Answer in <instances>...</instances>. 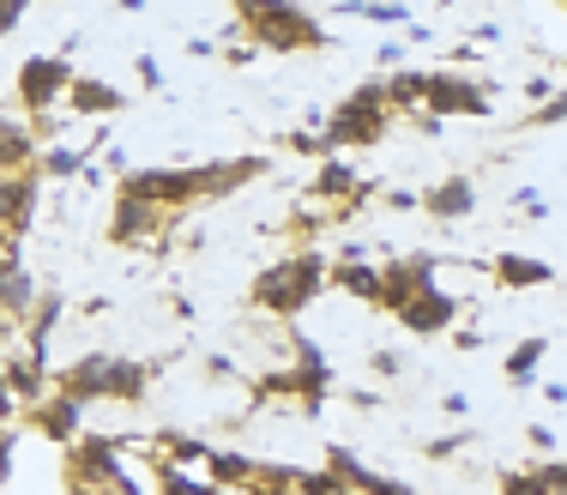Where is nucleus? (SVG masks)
Masks as SVG:
<instances>
[{
    "mask_svg": "<svg viewBox=\"0 0 567 495\" xmlns=\"http://www.w3.org/2000/svg\"><path fill=\"white\" fill-rule=\"evenodd\" d=\"M145 386H152V363H127V357H115L110 363V399H145Z\"/></svg>",
    "mask_w": 567,
    "mask_h": 495,
    "instance_id": "26",
    "label": "nucleus"
},
{
    "mask_svg": "<svg viewBox=\"0 0 567 495\" xmlns=\"http://www.w3.org/2000/svg\"><path fill=\"white\" fill-rule=\"evenodd\" d=\"M544 351H549V339H519V344H513V351H507V381L513 386H525V381H532V374H537V363H544Z\"/></svg>",
    "mask_w": 567,
    "mask_h": 495,
    "instance_id": "27",
    "label": "nucleus"
},
{
    "mask_svg": "<svg viewBox=\"0 0 567 495\" xmlns=\"http://www.w3.org/2000/svg\"><path fill=\"white\" fill-rule=\"evenodd\" d=\"M140 79H145V85H152V91L164 85V73H157V61H152V55H140Z\"/></svg>",
    "mask_w": 567,
    "mask_h": 495,
    "instance_id": "45",
    "label": "nucleus"
},
{
    "mask_svg": "<svg viewBox=\"0 0 567 495\" xmlns=\"http://www.w3.org/2000/svg\"><path fill=\"white\" fill-rule=\"evenodd\" d=\"M453 314H458V302L447 297V290H416L411 297V309H404L399 320H404V332H447L453 327Z\"/></svg>",
    "mask_w": 567,
    "mask_h": 495,
    "instance_id": "14",
    "label": "nucleus"
},
{
    "mask_svg": "<svg viewBox=\"0 0 567 495\" xmlns=\"http://www.w3.org/2000/svg\"><path fill=\"white\" fill-rule=\"evenodd\" d=\"M248 495H296V489H290V484H254Z\"/></svg>",
    "mask_w": 567,
    "mask_h": 495,
    "instance_id": "47",
    "label": "nucleus"
},
{
    "mask_svg": "<svg viewBox=\"0 0 567 495\" xmlns=\"http://www.w3.org/2000/svg\"><path fill=\"white\" fill-rule=\"evenodd\" d=\"M266 169V157H229V164H199V199H218V194H236L241 182H254Z\"/></svg>",
    "mask_w": 567,
    "mask_h": 495,
    "instance_id": "16",
    "label": "nucleus"
},
{
    "mask_svg": "<svg viewBox=\"0 0 567 495\" xmlns=\"http://www.w3.org/2000/svg\"><path fill=\"white\" fill-rule=\"evenodd\" d=\"M441 411H447V417H465L471 399H465V393H447V399H441Z\"/></svg>",
    "mask_w": 567,
    "mask_h": 495,
    "instance_id": "44",
    "label": "nucleus"
},
{
    "mask_svg": "<svg viewBox=\"0 0 567 495\" xmlns=\"http://www.w3.org/2000/svg\"><path fill=\"white\" fill-rule=\"evenodd\" d=\"M241 19H248V31L260 37L266 49H315V43H327V31H320L302 7H241Z\"/></svg>",
    "mask_w": 567,
    "mask_h": 495,
    "instance_id": "3",
    "label": "nucleus"
},
{
    "mask_svg": "<svg viewBox=\"0 0 567 495\" xmlns=\"http://www.w3.org/2000/svg\"><path fill=\"white\" fill-rule=\"evenodd\" d=\"M66 103H73L79 115H115V110H121V91L103 85V79H85V73H79V79H73V97H66Z\"/></svg>",
    "mask_w": 567,
    "mask_h": 495,
    "instance_id": "24",
    "label": "nucleus"
},
{
    "mask_svg": "<svg viewBox=\"0 0 567 495\" xmlns=\"http://www.w3.org/2000/svg\"><path fill=\"white\" fill-rule=\"evenodd\" d=\"M429 79H435V73H393V79H386V110H423V103H429Z\"/></svg>",
    "mask_w": 567,
    "mask_h": 495,
    "instance_id": "25",
    "label": "nucleus"
},
{
    "mask_svg": "<svg viewBox=\"0 0 567 495\" xmlns=\"http://www.w3.org/2000/svg\"><path fill=\"white\" fill-rule=\"evenodd\" d=\"M7 332H12V320H7V314H0V339H7Z\"/></svg>",
    "mask_w": 567,
    "mask_h": 495,
    "instance_id": "49",
    "label": "nucleus"
},
{
    "mask_svg": "<svg viewBox=\"0 0 567 495\" xmlns=\"http://www.w3.org/2000/svg\"><path fill=\"white\" fill-rule=\"evenodd\" d=\"M369 363H374V374H381V381H393V374L404 369V363H399V351H374Z\"/></svg>",
    "mask_w": 567,
    "mask_h": 495,
    "instance_id": "39",
    "label": "nucleus"
},
{
    "mask_svg": "<svg viewBox=\"0 0 567 495\" xmlns=\"http://www.w3.org/2000/svg\"><path fill=\"white\" fill-rule=\"evenodd\" d=\"M164 224H169V212H157V206H145V199H127V194H121V199H115L110 236H115V243H127V248H140V243H152Z\"/></svg>",
    "mask_w": 567,
    "mask_h": 495,
    "instance_id": "10",
    "label": "nucleus"
},
{
    "mask_svg": "<svg viewBox=\"0 0 567 495\" xmlns=\"http://www.w3.org/2000/svg\"><path fill=\"white\" fill-rule=\"evenodd\" d=\"M332 278V260L320 248H302V254H290V260H278V266H266L260 278H254V309H266V314H302L308 302L320 297V285Z\"/></svg>",
    "mask_w": 567,
    "mask_h": 495,
    "instance_id": "1",
    "label": "nucleus"
},
{
    "mask_svg": "<svg viewBox=\"0 0 567 495\" xmlns=\"http://www.w3.org/2000/svg\"><path fill=\"white\" fill-rule=\"evenodd\" d=\"M66 477H73V489H115L121 477V460H115V441H103V435H79L73 441V465H66Z\"/></svg>",
    "mask_w": 567,
    "mask_h": 495,
    "instance_id": "6",
    "label": "nucleus"
},
{
    "mask_svg": "<svg viewBox=\"0 0 567 495\" xmlns=\"http://www.w3.org/2000/svg\"><path fill=\"white\" fill-rule=\"evenodd\" d=\"M110 495H140V484H127V477H121V484H115Z\"/></svg>",
    "mask_w": 567,
    "mask_h": 495,
    "instance_id": "48",
    "label": "nucleus"
},
{
    "mask_svg": "<svg viewBox=\"0 0 567 495\" xmlns=\"http://www.w3.org/2000/svg\"><path fill=\"white\" fill-rule=\"evenodd\" d=\"M7 472H12V430L0 435V484H7Z\"/></svg>",
    "mask_w": 567,
    "mask_h": 495,
    "instance_id": "46",
    "label": "nucleus"
},
{
    "mask_svg": "<svg viewBox=\"0 0 567 495\" xmlns=\"http://www.w3.org/2000/svg\"><path fill=\"white\" fill-rule=\"evenodd\" d=\"M43 169H49V176H79V169H85V152H73V145H55V152L43 157Z\"/></svg>",
    "mask_w": 567,
    "mask_h": 495,
    "instance_id": "33",
    "label": "nucleus"
},
{
    "mask_svg": "<svg viewBox=\"0 0 567 495\" xmlns=\"http://www.w3.org/2000/svg\"><path fill=\"white\" fill-rule=\"evenodd\" d=\"M556 122H567V91H556V97H549L544 110L525 115V127H556Z\"/></svg>",
    "mask_w": 567,
    "mask_h": 495,
    "instance_id": "34",
    "label": "nucleus"
},
{
    "mask_svg": "<svg viewBox=\"0 0 567 495\" xmlns=\"http://www.w3.org/2000/svg\"><path fill=\"white\" fill-rule=\"evenodd\" d=\"M549 266L544 260H532V254H502L495 260V285H507V290H525V285H549Z\"/></svg>",
    "mask_w": 567,
    "mask_h": 495,
    "instance_id": "23",
    "label": "nucleus"
},
{
    "mask_svg": "<svg viewBox=\"0 0 567 495\" xmlns=\"http://www.w3.org/2000/svg\"><path fill=\"white\" fill-rule=\"evenodd\" d=\"M502 495H549V489L537 484V472H507L502 477Z\"/></svg>",
    "mask_w": 567,
    "mask_h": 495,
    "instance_id": "35",
    "label": "nucleus"
},
{
    "mask_svg": "<svg viewBox=\"0 0 567 495\" xmlns=\"http://www.w3.org/2000/svg\"><path fill=\"white\" fill-rule=\"evenodd\" d=\"M0 374H7V386H12V399H19V405H49V374H43V357L37 351H19V357H7V363H0Z\"/></svg>",
    "mask_w": 567,
    "mask_h": 495,
    "instance_id": "11",
    "label": "nucleus"
},
{
    "mask_svg": "<svg viewBox=\"0 0 567 495\" xmlns=\"http://www.w3.org/2000/svg\"><path fill=\"white\" fill-rule=\"evenodd\" d=\"M429 285H435V260H429V254H404V260H393V266H386L381 309L404 314V309H411V297H416V290H429Z\"/></svg>",
    "mask_w": 567,
    "mask_h": 495,
    "instance_id": "8",
    "label": "nucleus"
},
{
    "mask_svg": "<svg viewBox=\"0 0 567 495\" xmlns=\"http://www.w3.org/2000/svg\"><path fill=\"white\" fill-rule=\"evenodd\" d=\"M110 363L115 357H103V351H91V357H79V363H66L61 374V393H73V399H110Z\"/></svg>",
    "mask_w": 567,
    "mask_h": 495,
    "instance_id": "15",
    "label": "nucleus"
},
{
    "mask_svg": "<svg viewBox=\"0 0 567 495\" xmlns=\"http://www.w3.org/2000/svg\"><path fill=\"white\" fill-rule=\"evenodd\" d=\"M386 206H393V212H411V206H423V194H411V187H393V194H386Z\"/></svg>",
    "mask_w": 567,
    "mask_h": 495,
    "instance_id": "42",
    "label": "nucleus"
},
{
    "mask_svg": "<svg viewBox=\"0 0 567 495\" xmlns=\"http://www.w3.org/2000/svg\"><path fill=\"white\" fill-rule=\"evenodd\" d=\"M525 97H532L537 110H544V103L556 97V79H549V73H532V79H525Z\"/></svg>",
    "mask_w": 567,
    "mask_h": 495,
    "instance_id": "37",
    "label": "nucleus"
},
{
    "mask_svg": "<svg viewBox=\"0 0 567 495\" xmlns=\"http://www.w3.org/2000/svg\"><path fill=\"white\" fill-rule=\"evenodd\" d=\"M121 194L145 199V206H157V212H175V206H187V199H199V176L194 169H133V176H121Z\"/></svg>",
    "mask_w": 567,
    "mask_h": 495,
    "instance_id": "5",
    "label": "nucleus"
},
{
    "mask_svg": "<svg viewBox=\"0 0 567 495\" xmlns=\"http://www.w3.org/2000/svg\"><path fill=\"white\" fill-rule=\"evenodd\" d=\"M12 417H19V399H12V386H7V374H0V435L12 430Z\"/></svg>",
    "mask_w": 567,
    "mask_h": 495,
    "instance_id": "38",
    "label": "nucleus"
},
{
    "mask_svg": "<svg viewBox=\"0 0 567 495\" xmlns=\"http://www.w3.org/2000/svg\"><path fill=\"white\" fill-rule=\"evenodd\" d=\"M19 19H24V0H0V31H12Z\"/></svg>",
    "mask_w": 567,
    "mask_h": 495,
    "instance_id": "43",
    "label": "nucleus"
},
{
    "mask_svg": "<svg viewBox=\"0 0 567 495\" xmlns=\"http://www.w3.org/2000/svg\"><path fill=\"white\" fill-rule=\"evenodd\" d=\"M157 460H169V465H182V472H187L194 460H212V447H206V441H194V435H164V441H157Z\"/></svg>",
    "mask_w": 567,
    "mask_h": 495,
    "instance_id": "28",
    "label": "nucleus"
},
{
    "mask_svg": "<svg viewBox=\"0 0 567 495\" xmlns=\"http://www.w3.org/2000/svg\"><path fill=\"white\" fill-rule=\"evenodd\" d=\"M471 206H477V187H471L465 176H447V182H435L423 194V212H429V218H441V224L471 218Z\"/></svg>",
    "mask_w": 567,
    "mask_h": 495,
    "instance_id": "17",
    "label": "nucleus"
},
{
    "mask_svg": "<svg viewBox=\"0 0 567 495\" xmlns=\"http://www.w3.org/2000/svg\"><path fill=\"white\" fill-rule=\"evenodd\" d=\"M332 278H339L350 297H362V302H381V285H386V272H381V266H362V254H357V248H350L344 260L332 266Z\"/></svg>",
    "mask_w": 567,
    "mask_h": 495,
    "instance_id": "20",
    "label": "nucleus"
},
{
    "mask_svg": "<svg viewBox=\"0 0 567 495\" xmlns=\"http://www.w3.org/2000/svg\"><path fill=\"white\" fill-rule=\"evenodd\" d=\"M37 212V176H0V230L24 236Z\"/></svg>",
    "mask_w": 567,
    "mask_h": 495,
    "instance_id": "12",
    "label": "nucleus"
},
{
    "mask_svg": "<svg viewBox=\"0 0 567 495\" xmlns=\"http://www.w3.org/2000/svg\"><path fill=\"white\" fill-rule=\"evenodd\" d=\"M61 314H66L61 297H43V302H37V320H31V351H37V357L49 351V332L61 327Z\"/></svg>",
    "mask_w": 567,
    "mask_h": 495,
    "instance_id": "30",
    "label": "nucleus"
},
{
    "mask_svg": "<svg viewBox=\"0 0 567 495\" xmlns=\"http://www.w3.org/2000/svg\"><path fill=\"white\" fill-rule=\"evenodd\" d=\"M12 266H19V236L0 230V272H12Z\"/></svg>",
    "mask_w": 567,
    "mask_h": 495,
    "instance_id": "40",
    "label": "nucleus"
},
{
    "mask_svg": "<svg viewBox=\"0 0 567 495\" xmlns=\"http://www.w3.org/2000/svg\"><path fill=\"white\" fill-rule=\"evenodd\" d=\"M73 66H66L61 55H31L19 66V97H24V110H37V115H55V103L61 97H73Z\"/></svg>",
    "mask_w": 567,
    "mask_h": 495,
    "instance_id": "4",
    "label": "nucleus"
},
{
    "mask_svg": "<svg viewBox=\"0 0 567 495\" xmlns=\"http://www.w3.org/2000/svg\"><path fill=\"white\" fill-rule=\"evenodd\" d=\"M537 484H544L549 495H561L567 489V460H544L537 465Z\"/></svg>",
    "mask_w": 567,
    "mask_h": 495,
    "instance_id": "36",
    "label": "nucleus"
},
{
    "mask_svg": "<svg viewBox=\"0 0 567 495\" xmlns=\"http://www.w3.org/2000/svg\"><path fill=\"white\" fill-rule=\"evenodd\" d=\"M315 199H320V206H344V212H357L362 199H369V182H362L357 169L344 164V157H327V164H320V176H315Z\"/></svg>",
    "mask_w": 567,
    "mask_h": 495,
    "instance_id": "9",
    "label": "nucleus"
},
{
    "mask_svg": "<svg viewBox=\"0 0 567 495\" xmlns=\"http://www.w3.org/2000/svg\"><path fill=\"white\" fill-rule=\"evenodd\" d=\"M423 115H435V122H447V115H489V97H483L471 79H458V73H435L429 79Z\"/></svg>",
    "mask_w": 567,
    "mask_h": 495,
    "instance_id": "7",
    "label": "nucleus"
},
{
    "mask_svg": "<svg viewBox=\"0 0 567 495\" xmlns=\"http://www.w3.org/2000/svg\"><path fill=\"white\" fill-rule=\"evenodd\" d=\"M79 411H85V399L55 393L49 405H37V411H31V423H37V430H43L49 441H66V447H73V441H79Z\"/></svg>",
    "mask_w": 567,
    "mask_h": 495,
    "instance_id": "18",
    "label": "nucleus"
},
{
    "mask_svg": "<svg viewBox=\"0 0 567 495\" xmlns=\"http://www.w3.org/2000/svg\"><path fill=\"white\" fill-rule=\"evenodd\" d=\"M37 302H43V290H37V278L24 272V266H12V272H0V314H7V320L31 314Z\"/></svg>",
    "mask_w": 567,
    "mask_h": 495,
    "instance_id": "22",
    "label": "nucleus"
},
{
    "mask_svg": "<svg viewBox=\"0 0 567 495\" xmlns=\"http://www.w3.org/2000/svg\"><path fill=\"white\" fill-rule=\"evenodd\" d=\"M386 79H374V85L350 91V97L339 103V110L327 115V145L339 152V145H374L386 133Z\"/></svg>",
    "mask_w": 567,
    "mask_h": 495,
    "instance_id": "2",
    "label": "nucleus"
},
{
    "mask_svg": "<svg viewBox=\"0 0 567 495\" xmlns=\"http://www.w3.org/2000/svg\"><path fill=\"white\" fill-rule=\"evenodd\" d=\"M458 447H465V435H441V441H429V460H447Z\"/></svg>",
    "mask_w": 567,
    "mask_h": 495,
    "instance_id": "41",
    "label": "nucleus"
},
{
    "mask_svg": "<svg viewBox=\"0 0 567 495\" xmlns=\"http://www.w3.org/2000/svg\"><path fill=\"white\" fill-rule=\"evenodd\" d=\"M344 12H357V19H374V24H411V7H381V0H350Z\"/></svg>",
    "mask_w": 567,
    "mask_h": 495,
    "instance_id": "32",
    "label": "nucleus"
},
{
    "mask_svg": "<svg viewBox=\"0 0 567 495\" xmlns=\"http://www.w3.org/2000/svg\"><path fill=\"white\" fill-rule=\"evenodd\" d=\"M561 495H567V489H561Z\"/></svg>",
    "mask_w": 567,
    "mask_h": 495,
    "instance_id": "50",
    "label": "nucleus"
},
{
    "mask_svg": "<svg viewBox=\"0 0 567 495\" xmlns=\"http://www.w3.org/2000/svg\"><path fill=\"white\" fill-rule=\"evenodd\" d=\"M37 164V140L24 122H7L0 115V176H24V169Z\"/></svg>",
    "mask_w": 567,
    "mask_h": 495,
    "instance_id": "19",
    "label": "nucleus"
},
{
    "mask_svg": "<svg viewBox=\"0 0 567 495\" xmlns=\"http://www.w3.org/2000/svg\"><path fill=\"white\" fill-rule=\"evenodd\" d=\"M206 484L212 489H254V484H260V465H254L248 460V453H212V460H206Z\"/></svg>",
    "mask_w": 567,
    "mask_h": 495,
    "instance_id": "21",
    "label": "nucleus"
},
{
    "mask_svg": "<svg viewBox=\"0 0 567 495\" xmlns=\"http://www.w3.org/2000/svg\"><path fill=\"white\" fill-rule=\"evenodd\" d=\"M296 495H350V484L327 465V472H296Z\"/></svg>",
    "mask_w": 567,
    "mask_h": 495,
    "instance_id": "31",
    "label": "nucleus"
},
{
    "mask_svg": "<svg viewBox=\"0 0 567 495\" xmlns=\"http://www.w3.org/2000/svg\"><path fill=\"white\" fill-rule=\"evenodd\" d=\"M157 484H164V495H218L206 477L182 472V465H169V460H157Z\"/></svg>",
    "mask_w": 567,
    "mask_h": 495,
    "instance_id": "29",
    "label": "nucleus"
},
{
    "mask_svg": "<svg viewBox=\"0 0 567 495\" xmlns=\"http://www.w3.org/2000/svg\"><path fill=\"white\" fill-rule=\"evenodd\" d=\"M327 465H332V472H339L344 484H350V495H416V489L393 484V477L369 472V465H362V460H357V453H350V447H332V453H327Z\"/></svg>",
    "mask_w": 567,
    "mask_h": 495,
    "instance_id": "13",
    "label": "nucleus"
}]
</instances>
